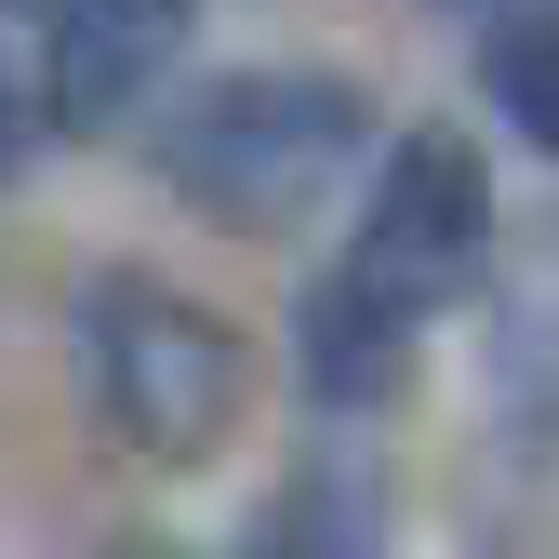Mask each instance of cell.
Wrapping results in <instances>:
<instances>
[{
	"label": "cell",
	"instance_id": "3957f363",
	"mask_svg": "<svg viewBox=\"0 0 559 559\" xmlns=\"http://www.w3.org/2000/svg\"><path fill=\"white\" fill-rule=\"evenodd\" d=\"M479 253H493V174H479V147H466L453 120H413L400 147L373 160V200H360L346 266H360L386 307L440 320L466 280H479Z\"/></svg>",
	"mask_w": 559,
	"mask_h": 559
},
{
	"label": "cell",
	"instance_id": "30bf717a",
	"mask_svg": "<svg viewBox=\"0 0 559 559\" xmlns=\"http://www.w3.org/2000/svg\"><path fill=\"white\" fill-rule=\"evenodd\" d=\"M0 14H53V0H0Z\"/></svg>",
	"mask_w": 559,
	"mask_h": 559
},
{
	"label": "cell",
	"instance_id": "277c9868",
	"mask_svg": "<svg viewBox=\"0 0 559 559\" xmlns=\"http://www.w3.org/2000/svg\"><path fill=\"white\" fill-rule=\"evenodd\" d=\"M200 27V0H53L40 14V120L53 133H120L174 81V53Z\"/></svg>",
	"mask_w": 559,
	"mask_h": 559
},
{
	"label": "cell",
	"instance_id": "6da1fadb",
	"mask_svg": "<svg viewBox=\"0 0 559 559\" xmlns=\"http://www.w3.org/2000/svg\"><path fill=\"white\" fill-rule=\"evenodd\" d=\"M360 147H373V94L333 81V67H227V81L160 107V187L240 240L307 227L360 174Z\"/></svg>",
	"mask_w": 559,
	"mask_h": 559
},
{
	"label": "cell",
	"instance_id": "5b68a950",
	"mask_svg": "<svg viewBox=\"0 0 559 559\" xmlns=\"http://www.w3.org/2000/svg\"><path fill=\"white\" fill-rule=\"evenodd\" d=\"M413 307H386L360 266H320L307 294H294V373H307V400L320 413H386L400 386H413Z\"/></svg>",
	"mask_w": 559,
	"mask_h": 559
},
{
	"label": "cell",
	"instance_id": "9c48e42d",
	"mask_svg": "<svg viewBox=\"0 0 559 559\" xmlns=\"http://www.w3.org/2000/svg\"><path fill=\"white\" fill-rule=\"evenodd\" d=\"M94 559H174V546H147V533H133V546H94Z\"/></svg>",
	"mask_w": 559,
	"mask_h": 559
},
{
	"label": "cell",
	"instance_id": "8992f818",
	"mask_svg": "<svg viewBox=\"0 0 559 559\" xmlns=\"http://www.w3.org/2000/svg\"><path fill=\"white\" fill-rule=\"evenodd\" d=\"M240 559H386V479L346 466V453H307V466L253 507Z\"/></svg>",
	"mask_w": 559,
	"mask_h": 559
},
{
	"label": "cell",
	"instance_id": "52a82bcc",
	"mask_svg": "<svg viewBox=\"0 0 559 559\" xmlns=\"http://www.w3.org/2000/svg\"><path fill=\"white\" fill-rule=\"evenodd\" d=\"M479 94L507 107L520 147L559 160V14H493V27H479Z\"/></svg>",
	"mask_w": 559,
	"mask_h": 559
},
{
	"label": "cell",
	"instance_id": "ba28073f",
	"mask_svg": "<svg viewBox=\"0 0 559 559\" xmlns=\"http://www.w3.org/2000/svg\"><path fill=\"white\" fill-rule=\"evenodd\" d=\"M27 147H40V94H27V81H14V67H0V174H14V160H27Z\"/></svg>",
	"mask_w": 559,
	"mask_h": 559
},
{
	"label": "cell",
	"instance_id": "7a4b0ae2",
	"mask_svg": "<svg viewBox=\"0 0 559 559\" xmlns=\"http://www.w3.org/2000/svg\"><path fill=\"white\" fill-rule=\"evenodd\" d=\"M67 333H81V400L120 453H147V466L227 453L240 400H253V346H240L227 307H200L160 266H94Z\"/></svg>",
	"mask_w": 559,
	"mask_h": 559
}]
</instances>
